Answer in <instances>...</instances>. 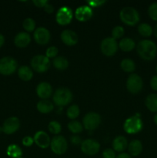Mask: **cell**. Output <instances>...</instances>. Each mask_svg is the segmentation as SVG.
<instances>
[{"label":"cell","mask_w":157,"mask_h":158,"mask_svg":"<svg viewBox=\"0 0 157 158\" xmlns=\"http://www.w3.org/2000/svg\"><path fill=\"white\" fill-rule=\"evenodd\" d=\"M136 50L143 60L151 61L156 57L157 45L150 40H143L138 43Z\"/></svg>","instance_id":"obj_1"},{"label":"cell","mask_w":157,"mask_h":158,"mask_svg":"<svg viewBox=\"0 0 157 158\" xmlns=\"http://www.w3.org/2000/svg\"><path fill=\"white\" fill-rule=\"evenodd\" d=\"M119 18L124 24L129 26H135L140 20L138 11L131 6L124 7L120 11Z\"/></svg>","instance_id":"obj_2"},{"label":"cell","mask_w":157,"mask_h":158,"mask_svg":"<svg viewBox=\"0 0 157 158\" xmlns=\"http://www.w3.org/2000/svg\"><path fill=\"white\" fill-rule=\"evenodd\" d=\"M72 93L68 88L60 87L55 91L53 101L56 106H65L69 104L72 100Z\"/></svg>","instance_id":"obj_3"},{"label":"cell","mask_w":157,"mask_h":158,"mask_svg":"<svg viewBox=\"0 0 157 158\" xmlns=\"http://www.w3.org/2000/svg\"><path fill=\"white\" fill-rule=\"evenodd\" d=\"M143 127V120L138 115L132 116L126 120L123 124L125 132L129 134H135L142 131Z\"/></svg>","instance_id":"obj_4"},{"label":"cell","mask_w":157,"mask_h":158,"mask_svg":"<svg viewBox=\"0 0 157 158\" xmlns=\"http://www.w3.org/2000/svg\"><path fill=\"white\" fill-rule=\"evenodd\" d=\"M18 63L14 58L5 56L0 59V74L3 76H10L16 71Z\"/></svg>","instance_id":"obj_5"},{"label":"cell","mask_w":157,"mask_h":158,"mask_svg":"<svg viewBox=\"0 0 157 158\" xmlns=\"http://www.w3.org/2000/svg\"><path fill=\"white\" fill-rule=\"evenodd\" d=\"M31 66L37 73H45L50 67V61L44 55H37L31 60Z\"/></svg>","instance_id":"obj_6"},{"label":"cell","mask_w":157,"mask_h":158,"mask_svg":"<svg viewBox=\"0 0 157 158\" xmlns=\"http://www.w3.org/2000/svg\"><path fill=\"white\" fill-rule=\"evenodd\" d=\"M143 79L138 74H130L126 81V88L128 91L132 94H137L143 89Z\"/></svg>","instance_id":"obj_7"},{"label":"cell","mask_w":157,"mask_h":158,"mask_svg":"<svg viewBox=\"0 0 157 158\" xmlns=\"http://www.w3.org/2000/svg\"><path fill=\"white\" fill-rule=\"evenodd\" d=\"M50 148L52 152L57 155H62L68 149V143L62 136H55L51 140Z\"/></svg>","instance_id":"obj_8"},{"label":"cell","mask_w":157,"mask_h":158,"mask_svg":"<svg viewBox=\"0 0 157 158\" xmlns=\"http://www.w3.org/2000/svg\"><path fill=\"white\" fill-rule=\"evenodd\" d=\"M118 47L119 45L116 40H114L112 37L105 38L102 41L101 45H100L101 52L106 56H112L115 55L118 50Z\"/></svg>","instance_id":"obj_9"},{"label":"cell","mask_w":157,"mask_h":158,"mask_svg":"<svg viewBox=\"0 0 157 158\" xmlns=\"http://www.w3.org/2000/svg\"><path fill=\"white\" fill-rule=\"evenodd\" d=\"M83 127L88 131L96 129L101 123V117L95 112H89L85 115L83 119Z\"/></svg>","instance_id":"obj_10"},{"label":"cell","mask_w":157,"mask_h":158,"mask_svg":"<svg viewBox=\"0 0 157 158\" xmlns=\"http://www.w3.org/2000/svg\"><path fill=\"white\" fill-rule=\"evenodd\" d=\"M73 13L72 10L68 6H62L57 12L55 19L57 23L61 26H66L72 22Z\"/></svg>","instance_id":"obj_11"},{"label":"cell","mask_w":157,"mask_h":158,"mask_svg":"<svg viewBox=\"0 0 157 158\" xmlns=\"http://www.w3.org/2000/svg\"><path fill=\"white\" fill-rule=\"evenodd\" d=\"M100 144L94 139H86L82 141L81 150L83 153L89 156H94L99 151Z\"/></svg>","instance_id":"obj_12"},{"label":"cell","mask_w":157,"mask_h":158,"mask_svg":"<svg viewBox=\"0 0 157 158\" xmlns=\"http://www.w3.org/2000/svg\"><path fill=\"white\" fill-rule=\"evenodd\" d=\"M34 40L38 45L44 46L49 43L51 39L50 32L45 27H38L34 31Z\"/></svg>","instance_id":"obj_13"},{"label":"cell","mask_w":157,"mask_h":158,"mask_svg":"<svg viewBox=\"0 0 157 158\" xmlns=\"http://www.w3.org/2000/svg\"><path fill=\"white\" fill-rule=\"evenodd\" d=\"M20 127V121L18 117H10L3 123L2 131L6 134H12Z\"/></svg>","instance_id":"obj_14"},{"label":"cell","mask_w":157,"mask_h":158,"mask_svg":"<svg viewBox=\"0 0 157 158\" xmlns=\"http://www.w3.org/2000/svg\"><path fill=\"white\" fill-rule=\"evenodd\" d=\"M33 140L35 144L42 149H46L50 146V137L45 131H40L35 133Z\"/></svg>","instance_id":"obj_15"},{"label":"cell","mask_w":157,"mask_h":158,"mask_svg":"<svg viewBox=\"0 0 157 158\" xmlns=\"http://www.w3.org/2000/svg\"><path fill=\"white\" fill-rule=\"evenodd\" d=\"M92 9L89 6H81L76 9L75 17L78 21L86 22L90 19L92 16Z\"/></svg>","instance_id":"obj_16"},{"label":"cell","mask_w":157,"mask_h":158,"mask_svg":"<svg viewBox=\"0 0 157 158\" xmlns=\"http://www.w3.org/2000/svg\"><path fill=\"white\" fill-rule=\"evenodd\" d=\"M60 37H61L62 43L69 46H75L78 41V36L76 32L71 29H66V30L62 31Z\"/></svg>","instance_id":"obj_17"},{"label":"cell","mask_w":157,"mask_h":158,"mask_svg":"<svg viewBox=\"0 0 157 158\" xmlns=\"http://www.w3.org/2000/svg\"><path fill=\"white\" fill-rule=\"evenodd\" d=\"M36 94L42 100H46L49 98L52 94V88L49 83L46 82L40 83L36 87Z\"/></svg>","instance_id":"obj_18"},{"label":"cell","mask_w":157,"mask_h":158,"mask_svg":"<svg viewBox=\"0 0 157 158\" xmlns=\"http://www.w3.org/2000/svg\"><path fill=\"white\" fill-rule=\"evenodd\" d=\"M31 42V36L28 32H21L17 34L14 39L15 46L18 48H25L29 46Z\"/></svg>","instance_id":"obj_19"},{"label":"cell","mask_w":157,"mask_h":158,"mask_svg":"<svg viewBox=\"0 0 157 158\" xmlns=\"http://www.w3.org/2000/svg\"><path fill=\"white\" fill-rule=\"evenodd\" d=\"M112 148L116 152L123 153L128 148L127 139L123 136H118L112 141Z\"/></svg>","instance_id":"obj_20"},{"label":"cell","mask_w":157,"mask_h":158,"mask_svg":"<svg viewBox=\"0 0 157 158\" xmlns=\"http://www.w3.org/2000/svg\"><path fill=\"white\" fill-rule=\"evenodd\" d=\"M128 151L129 154L133 157H137L143 151V144L139 140H133L128 145Z\"/></svg>","instance_id":"obj_21"},{"label":"cell","mask_w":157,"mask_h":158,"mask_svg":"<svg viewBox=\"0 0 157 158\" xmlns=\"http://www.w3.org/2000/svg\"><path fill=\"white\" fill-rule=\"evenodd\" d=\"M54 109L53 103L49 100H41L37 103V110L42 114H49Z\"/></svg>","instance_id":"obj_22"},{"label":"cell","mask_w":157,"mask_h":158,"mask_svg":"<svg viewBox=\"0 0 157 158\" xmlns=\"http://www.w3.org/2000/svg\"><path fill=\"white\" fill-rule=\"evenodd\" d=\"M145 104L147 109L152 113H157V94H151L146 97Z\"/></svg>","instance_id":"obj_23"},{"label":"cell","mask_w":157,"mask_h":158,"mask_svg":"<svg viewBox=\"0 0 157 158\" xmlns=\"http://www.w3.org/2000/svg\"><path fill=\"white\" fill-rule=\"evenodd\" d=\"M18 77L23 81H29L33 77V72L28 66H22L18 69Z\"/></svg>","instance_id":"obj_24"},{"label":"cell","mask_w":157,"mask_h":158,"mask_svg":"<svg viewBox=\"0 0 157 158\" xmlns=\"http://www.w3.org/2000/svg\"><path fill=\"white\" fill-rule=\"evenodd\" d=\"M135 46V43L132 39L131 38H123L120 40L119 43V47L123 52H131L133 50Z\"/></svg>","instance_id":"obj_25"},{"label":"cell","mask_w":157,"mask_h":158,"mask_svg":"<svg viewBox=\"0 0 157 158\" xmlns=\"http://www.w3.org/2000/svg\"><path fill=\"white\" fill-rule=\"evenodd\" d=\"M6 154L9 157L12 158H19L22 157V151L18 145L11 144L8 147Z\"/></svg>","instance_id":"obj_26"},{"label":"cell","mask_w":157,"mask_h":158,"mask_svg":"<svg viewBox=\"0 0 157 158\" xmlns=\"http://www.w3.org/2000/svg\"><path fill=\"white\" fill-rule=\"evenodd\" d=\"M53 66L58 70H65L69 66L67 59L63 56H57L53 60Z\"/></svg>","instance_id":"obj_27"},{"label":"cell","mask_w":157,"mask_h":158,"mask_svg":"<svg viewBox=\"0 0 157 158\" xmlns=\"http://www.w3.org/2000/svg\"><path fill=\"white\" fill-rule=\"evenodd\" d=\"M138 32L142 36L149 37L153 33V29L148 23H141L138 26Z\"/></svg>","instance_id":"obj_28"},{"label":"cell","mask_w":157,"mask_h":158,"mask_svg":"<svg viewBox=\"0 0 157 158\" xmlns=\"http://www.w3.org/2000/svg\"><path fill=\"white\" fill-rule=\"evenodd\" d=\"M122 69L126 73H132L135 69V64L131 59H124L120 63Z\"/></svg>","instance_id":"obj_29"},{"label":"cell","mask_w":157,"mask_h":158,"mask_svg":"<svg viewBox=\"0 0 157 158\" xmlns=\"http://www.w3.org/2000/svg\"><path fill=\"white\" fill-rule=\"evenodd\" d=\"M68 129L72 134H80L83 131V125L77 120H72L68 123Z\"/></svg>","instance_id":"obj_30"},{"label":"cell","mask_w":157,"mask_h":158,"mask_svg":"<svg viewBox=\"0 0 157 158\" xmlns=\"http://www.w3.org/2000/svg\"><path fill=\"white\" fill-rule=\"evenodd\" d=\"M79 107L76 104L71 105L67 109V111H66L67 117L69 119H71V120H75V119H76L78 117V115H79Z\"/></svg>","instance_id":"obj_31"},{"label":"cell","mask_w":157,"mask_h":158,"mask_svg":"<svg viewBox=\"0 0 157 158\" xmlns=\"http://www.w3.org/2000/svg\"><path fill=\"white\" fill-rule=\"evenodd\" d=\"M35 21L32 18H26L22 23V27L27 32H33L35 29Z\"/></svg>","instance_id":"obj_32"},{"label":"cell","mask_w":157,"mask_h":158,"mask_svg":"<svg viewBox=\"0 0 157 158\" xmlns=\"http://www.w3.org/2000/svg\"><path fill=\"white\" fill-rule=\"evenodd\" d=\"M48 129H49V132L52 134H58L62 131V126L58 121H51L48 125Z\"/></svg>","instance_id":"obj_33"},{"label":"cell","mask_w":157,"mask_h":158,"mask_svg":"<svg viewBox=\"0 0 157 158\" xmlns=\"http://www.w3.org/2000/svg\"><path fill=\"white\" fill-rule=\"evenodd\" d=\"M148 14L151 19L157 22V2H152L149 6Z\"/></svg>","instance_id":"obj_34"},{"label":"cell","mask_w":157,"mask_h":158,"mask_svg":"<svg viewBox=\"0 0 157 158\" xmlns=\"http://www.w3.org/2000/svg\"><path fill=\"white\" fill-rule=\"evenodd\" d=\"M124 29L123 27L120 26H117L113 28L112 31V38H113L114 40H118L120 39L121 37L123 36L124 35Z\"/></svg>","instance_id":"obj_35"},{"label":"cell","mask_w":157,"mask_h":158,"mask_svg":"<svg viewBox=\"0 0 157 158\" xmlns=\"http://www.w3.org/2000/svg\"><path fill=\"white\" fill-rule=\"evenodd\" d=\"M58 53V48L55 46H50L47 49L46 52V56L48 57L49 59L54 58L57 57V55Z\"/></svg>","instance_id":"obj_36"},{"label":"cell","mask_w":157,"mask_h":158,"mask_svg":"<svg viewBox=\"0 0 157 158\" xmlns=\"http://www.w3.org/2000/svg\"><path fill=\"white\" fill-rule=\"evenodd\" d=\"M103 158H115V152L114 150L111 148H106L103 151Z\"/></svg>","instance_id":"obj_37"},{"label":"cell","mask_w":157,"mask_h":158,"mask_svg":"<svg viewBox=\"0 0 157 158\" xmlns=\"http://www.w3.org/2000/svg\"><path fill=\"white\" fill-rule=\"evenodd\" d=\"M88 6L90 7H99L102 5L104 4L106 1H103V0H95V1H87L86 2Z\"/></svg>","instance_id":"obj_38"},{"label":"cell","mask_w":157,"mask_h":158,"mask_svg":"<svg viewBox=\"0 0 157 158\" xmlns=\"http://www.w3.org/2000/svg\"><path fill=\"white\" fill-rule=\"evenodd\" d=\"M34 143L33 138H32L29 136H26L22 139V144L26 147H30L32 146V143Z\"/></svg>","instance_id":"obj_39"},{"label":"cell","mask_w":157,"mask_h":158,"mask_svg":"<svg viewBox=\"0 0 157 158\" xmlns=\"http://www.w3.org/2000/svg\"><path fill=\"white\" fill-rule=\"evenodd\" d=\"M32 2H33V4L35 5L36 7L44 8L45 6H46V5L47 4V3H49V2H48L47 0H33Z\"/></svg>","instance_id":"obj_40"},{"label":"cell","mask_w":157,"mask_h":158,"mask_svg":"<svg viewBox=\"0 0 157 158\" xmlns=\"http://www.w3.org/2000/svg\"><path fill=\"white\" fill-rule=\"evenodd\" d=\"M150 86L152 90L157 91V75L153 76L150 80Z\"/></svg>","instance_id":"obj_41"},{"label":"cell","mask_w":157,"mask_h":158,"mask_svg":"<svg viewBox=\"0 0 157 158\" xmlns=\"http://www.w3.org/2000/svg\"><path fill=\"white\" fill-rule=\"evenodd\" d=\"M70 140L71 142H72V143H73V144L75 145H78L82 143L81 138H80V137H78V136L77 135H74L72 136V137H71Z\"/></svg>","instance_id":"obj_42"},{"label":"cell","mask_w":157,"mask_h":158,"mask_svg":"<svg viewBox=\"0 0 157 158\" xmlns=\"http://www.w3.org/2000/svg\"><path fill=\"white\" fill-rule=\"evenodd\" d=\"M44 10L45 12H47V13L51 14L54 12V7L52 6V5L47 3V4L46 5V6L44 7Z\"/></svg>","instance_id":"obj_43"},{"label":"cell","mask_w":157,"mask_h":158,"mask_svg":"<svg viewBox=\"0 0 157 158\" xmlns=\"http://www.w3.org/2000/svg\"><path fill=\"white\" fill-rule=\"evenodd\" d=\"M115 158H132L130 156V154H128L127 153H120L119 154L116 156Z\"/></svg>","instance_id":"obj_44"},{"label":"cell","mask_w":157,"mask_h":158,"mask_svg":"<svg viewBox=\"0 0 157 158\" xmlns=\"http://www.w3.org/2000/svg\"><path fill=\"white\" fill-rule=\"evenodd\" d=\"M5 43V37L2 34L0 33V48L4 45Z\"/></svg>","instance_id":"obj_45"},{"label":"cell","mask_w":157,"mask_h":158,"mask_svg":"<svg viewBox=\"0 0 157 158\" xmlns=\"http://www.w3.org/2000/svg\"><path fill=\"white\" fill-rule=\"evenodd\" d=\"M153 34H154V35H155V38L157 39V24L155 25L153 28Z\"/></svg>","instance_id":"obj_46"},{"label":"cell","mask_w":157,"mask_h":158,"mask_svg":"<svg viewBox=\"0 0 157 158\" xmlns=\"http://www.w3.org/2000/svg\"><path fill=\"white\" fill-rule=\"evenodd\" d=\"M153 121H154V123H155V124L157 126V113L155 114V116H154Z\"/></svg>","instance_id":"obj_47"},{"label":"cell","mask_w":157,"mask_h":158,"mask_svg":"<svg viewBox=\"0 0 157 158\" xmlns=\"http://www.w3.org/2000/svg\"><path fill=\"white\" fill-rule=\"evenodd\" d=\"M2 132H3V131H2V127H0V134H1Z\"/></svg>","instance_id":"obj_48"},{"label":"cell","mask_w":157,"mask_h":158,"mask_svg":"<svg viewBox=\"0 0 157 158\" xmlns=\"http://www.w3.org/2000/svg\"><path fill=\"white\" fill-rule=\"evenodd\" d=\"M155 71H156V73H157V66H156V67H155Z\"/></svg>","instance_id":"obj_49"},{"label":"cell","mask_w":157,"mask_h":158,"mask_svg":"<svg viewBox=\"0 0 157 158\" xmlns=\"http://www.w3.org/2000/svg\"><path fill=\"white\" fill-rule=\"evenodd\" d=\"M19 158H23V157H19Z\"/></svg>","instance_id":"obj_50"}]
</instances>
